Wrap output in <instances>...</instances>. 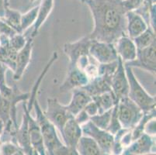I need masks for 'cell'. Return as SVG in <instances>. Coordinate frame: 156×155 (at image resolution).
<instances>
[{"mask_svg":"<svg viewBox=\"0 0 156 155\" xmlns=\"http://www.w3.org/2000/svg\"><path fill=\"white\" fill-rule=\"evenodd\" d=\"M88 5L94 22L89 34L93 41L114 44L126 34V19L121 0H79Z\"/></svg>","mask_w":156,"mask_h":155,"instance_id":"cell-1","label":"cell"},{"mask_svg":"<svg viewBox=\"0 0 156 155\" xmlns=\"http://www.w3.org/2000/svg\"><path fill=\"white\" fill-rule=\"evenodd\" d=\"M58 53H57L56 51H55L53 53V55H52L51 59L49 60V62H48V64L45 65V67L44 68L42 72H41L40 75L38 76L37 81L35 82L34 85L33 86L31 92L30 93V98L29 99H28V103H27V109L30 112L31 109H33V105H34V102L35 99H37V95L38 89H39L40 86H41V84L42 81L44 80L45 75H47V73H48V72L51 68V67L52 65H53V64L58 60Z\"/></svg>","mask_w":156,"mask_h":155,"instance_id":"cell-23","label":"cell"},{"mask_svg":"<svg viewBox=\"0 0 156 155\" xmlns=\"http://www.w3.org/2000/svg\"><path fill=\"white\" fill-rule=\"evenodd\" d=\"M0 94L9 101L11 106V119L14 126L17 130L18 123L16 119V105L19 102H27L30 98L29 92H22L16 85L10 87L6 85V83L0 84Z\"/></svg>","mask_w":156,"mask_h":155,"instance_id":"cell-10","label":"cell"},{"mask_svg":"<svg viewBox=\"0 0 156 155\" xmlns=\"http://www.w3.org/2000/svg\"><path fill=\"white\" fill-rule=\"evenodd\" d=\"M92 100L93 99L91 96L82 88L73 89L72 91V99L66 106V108L69 113L74 117L79 112L83 110L86 105Z\"/></svg>","mask_w":156,"mask_h":155,"instance_id":"cell-18","label":"cell"},{"mask_svg":"<svg viewBox=\"0 0 156 155\" xmlns=\"http://www.w3.org/2000/svg\"><path fill=\"white\" fill-rule=\"evenodd\" d=\"M137 50L148 48L155 43V32L151 28L148 27L144 32L133 39Z\"/></svg>","mask_w":156,"mask_h":155,"instance_id":"cell-27","label":"cell"},{"mask_svg":"<svg viewBox=\"0 0 156 155\" xmlns=\"http://www.w3.org/2000/svg\"><path fill=\"white\" fill-rule=\"evenodd\" d=\"M111 112L112 109L109 111H106L105 113H100V114H97L94 116H92L90 118V121L96 125L97 127L102 130H106L107 126H108L109 123H110V116H111Z\"/></svg>","mask_w":156,"mask_h":155,"instance_id":"cell-30","label":"cell"},{"mask_svg":"<svg viewBox=\"0 0 156 155\" xmlns=\"http://www.w3.org/2000/svg\"><path fill=\"white\" fill-rule=\"evenodd\" d=\"M23 109H25L28 119V126H29V134L30 144L33 149L36 150L39 155H47L46 149L44 143L43 136L40 130L37 122L30 116V112L27 107V102H22Z\"/></svg>","mask_w":156,"mask_h":155,"instance_id":"cell-12","label":"cell"},{"mask_svg":"<svg viewBox=\"0 0 156 155\" xmlns=\"http://www.w3.org/2000/svg\"><path fill=\"white\" fill-rule=\"evenodd\" d=\"M117 104L115 105L114 107L112 109L111 112V116H110V123H109L108 126L106 128V131L111 133L112 135L114 136L120 129H122V126L120 125V121H119L118 118V113H117Z\"/></svg>","mask_w":156,"mask_h":155,"instance_id":"cell-31","label":"cell"},{"mask_svg":"<svg viewBox=\"0 0 156 155\" xmlns=\"http://www.w3.org/2000/svg\"><path fill=\"white\" fill-rule=\"evenodd\" d=\"M61 134L63 139L64 144L72 147H76L79 140L83 135L82 127L80 125L78 124L74 117L70 118L66 122Z\"/></svg>","mask_w":156,"mask_h":155,"instance_id":"cell-17","label":"cell"},{"mask_svg":"<svg viewBox=\"0 0 156 155\" xmlns=\"http://www.w3.org/2000/svg\"><path fill=\"white\" fill-rule=\"evenodd\" d=\"M118 65V58L116 62L106 64H99L98 65V74L100 76L111 78L112 75L115 72Z\"/></svg>","mask_w":156,"mask_h":155,"instance_id":"cell-32","label":"cell"},{"mask_svg":"<svg viewBox=\"0 0 156 155\" xmlns=\"http://www.w3.org/2000/svg\"><path fill=\"white\" fill-rule=\"evenodd\" d=\"M53 155H79V153L76 147H69L63 143L54 150Z\"/></svg>","mask_w":156,"mask_h":155,"instance_id":"cell-36","label":"cell"},{"mask_svg":"<svg viewBox=\"0 0 156 155\" xmlns=\"http://www.w3.org/2000/svg\"><path fill=\"white\" fill-rule=\"evenodd\" d=\"M5 69L6 67L0 62V84L5 82Z\"/></svg>","mask_w":156,"mask_h":155,"instance_id":"cell-43","label":"cell"},{"mask_svg":"<svg viewBox=\"0 0 156 155\" xmlns=\"http://www.w3.org/2000/svg\"><path fill=\"white\" fill-rule=\"evenodd\" d=\"M44 113L60 133H62L66 122L73 117L68 111L66 106L60 103L56 98H48L47 99V109L44 111Z\"/></svg>","mask_w":156,"mask_h":155,"instance_id":"cell-5","label":"cell"},{"mask_svg":"<svg viewBox=\"0 0 156 155\" xmlns=\"http://www.w3.org/2000/svg\"><path fill=\"white\" fill-rule=\"evenodd\" d=\"M17 53V51L12 49L9 44L0 46V62L14 72Z\"/></svg>","mask_w":156,"mask_h":155,"instance_id":"cell-26","label":"cell"},{"mask_svg":"<svg viewBox=\"0 0 156 155\" xmlns=\"http://www.w3.org/2000/svg\"><path fill=\"white\" fill-rule=\"evenodd\" d=\"M110 155H112V154H110Z\"/></svg>","mask_w":156,"mask_h":155,"instance_id":"cell-50","label":"cell"},{"mask_svg":"<svg viewBox=\"0 0 156 155\" xmlns=\"http://www.w3.org/2000/svg\"><path fill=\"white\" fill-rule=\"evenodd\" d=\"M93 100L96 102L99 109V114L103 113L113 109L114 106L117 104L119 101L117 100L112 92H106L92 98Z\"/></svg>","mask_w":156,"mask_h":155,"instance_id":"cell-24","label":"cell"},{"mask_svg":"<svg viewBox=\"0 0 156 155\" xmlns=\"http://www.w3.org/2000/svg\"><path fill=\"white\" fill-rule=\"evenodd\" d=\"M33 108L36 113V121L37 122L40 130L43 136L44 143L49 155H53L54 150L63 144L57 134L56 128L45 116L44 111L40 106L37 99H35Z\"/></svg>","mask_w":156,"mask_h":155,"instance_id":"cell-3","label":"cell"},{"mask_svg":"<svg viewBox=\"0 0 156 155\" xmlns=\"http://www.w3.org/2000/svg\"><path fill=\"white\" fill-rule=\"evenodd\" d=\"M93 40L89 35L85 36L76 41L66 43L63 46V51L69 60V68H76L78 59L83 55H88Z\"/></svg>","mask_w":156,"mask_h":155,"instance_id":"cell-8","label":"cell"},{"mask_svg":"<svg viewBox=\"0 0 156 155\" xmlns=\"http://www.w3.org/2000/svg\"><path fill=\"white\" fill-rule=\"evenodd\" d=\"M0 121H1V120H0Z\"/></svg>","mask_w":156,"mask_h":155,"instance_id":"cell-51","label":"cell"},{"mask_svg":"<svg viewBox=\"0 0 156 155\" xmlns=\"http://www.w3.org/2000/svg\"><path fill=\"white\" fill-rule=\"evenodd\" d=\"M4 1H5V5H6L7 7L9 6V0H4Z\"/></svg>","mask_w":156,"mask_h":155,"instance_id":"cell-48","label":"cell"},{"mask_svg":"<svg viewBox=\"0 0 156 155\" xmlns=\"http://www.w3.org/2000/svg\"><path fill=\"white\" fill-rule=\"evenodd\" d=\"M54 7V0H42L41 4L38 5L37 17L34 24L32 26L33 30L31 31L30 37L34 38L37 35L40 29L42 26L49 15L51 12Z\"/></svg>","mask_w":156,"mask_h":155,"instance_id":"cell-21","label":"cell"},{"mask_svg":"<svg viewBox=\"0 0 156 155\" xmlns=\"http://www.w3.org/2000/svg\"><path fill=\"white\" fill-rule=\"evenodd\" d=\"M120 143L124 148H127L129 147V145L133 142L132 139V133H131V130H128L123 136L120 137Z\"/></svg>","mask_w":156,"mask_h":155,"instance_id":"cell-41","label":"cell"},{"mask_svg":"<svg viewBox=\"0 0 156 155\" xmlns=\"http://www.w3.org/2000/svg\"><path fill=\"white\" fill-rule=\"evenodd\" d=\"M21 15L19 11L8 6L5 7V14L2 19L17 33H23L21 29Z\"/></svg>","mask_w":156,"mask_h":155,"instance_id":"cell-25","label":"cell"},{"mask_svg":"<svg viewBox=\"0 0 156 155\" xmlns=\"http://www.w3.org/2000/svg\"><path fill=\"white\" fill-rule=\"evenodd\" d=\"M74 119L77 122L78 124H79L80 126H83V124L90 120V117L88 116V114L84 110H82L78 114H76L74 116Z\"/></svg>","mask_w":156,"mask_h":155,"instance_id":"cell-42","label":"cell"},{"mask_svg":"<svg viewBox=\"0 0 156 155\" xmlns=\"http://www.w3.org/2000/svg\"><path fill=\"white\" fill-rule=\"evenodd\" d=\"M38 5L30 9L26 13L21 15V29L23 33L27 30L30 26L34 24L37 17Z\"/></svg>","mask_w":156,"mask_h":155,"instance_id":"cell-29","label":"cell"},{"mask_svg":"<svg viewBox=\"0 0 156 155\" xmlns=\"http://www.w3.org/2000/svg\"><path fill=\"white\" fill-rule=\"evenodd\" d=\"M124 67H125V72L129 85L127 97L130 100H132L143 111V113H146L155 109V96H151L144 89V88L136 78L132 68L126 65H124Z\"/></svg>","mask_w":156,"mask_h":155,"instance_id":"cell-2","label":"cell"},{"mask_svg":"<svg viewBox=\"0 0 156 155\" xmlns=\"http://www.w3.org/2000/svg\"><path fill=\"white\" fill-rule=\"evenodd\" d=\"M155 43L148 48L137 50L136 58L132 62L124 63L130 68H137L155 75Z\"/></svg>","mask_w":156,"mask_h":155,"instance_id":"cell-9","label":"cell"},{"mask_svg":"<svg viewBox=\"0 0 156 155\" xmlns=\"http://www.w3.org/2000/svg\"><path fill=\"white\" fill-rule=\"evenodd\" d=\"M27 41V38L24 36L23 33H16L9 39V46L18 52L25 46Z\"/></svg>","mask_w":156,"mask_h":155,"instance_id":"cell-33","label":"cell"},{"mask_svg":"<svg viewBox=\"0 0 156 155\" xmlns=\"http://www.w3.org/2000/svg\"><path fill=\"white\" fill-rule=\"evenodd\" d=\"M154 147V136L143 133L138 138L134 140L125 148L123 153H132V154H143L151 153Z\"/></svg>","mask_w":156,"mask_h":155,"instance_id":"cell-19","label":"cell"},{"mask_svg":"<svg viewBox=\"0 0 156 155\" xmlns=\"http://www.w3.org/2000/svg\"><path fill=\"white\" fill-rule=\"evenodd\" d=\"M110 83H111V78L98 75L93 79H91L89 83L82 89L86 91L93 98L106 92H112Z\"/></svg>","mask_w":156,"mask_h":155,"instance_id":"cell-20","label":"cell"},{"mask_svg":"<svg viewBox=\"0 0 156 155\" xmlns=\"http://www.w3.org/2000/svg\"><path fill=\"white\" fill-rule=\"evenodd\" d=\"M98 65L99 64H94V63H90L87 65L86 68H85L83 72H85L87 77L89 79V80H91V79H93L94 78L98 76Z\"/></svg>","mask_w":156,"mask_h":155,"instance_id":"cell-38","label":"cell"},{"mask_svg":"<svg viewBox=\"0 0 156 155\" xmlns=\"http://www.w3.org/2000/svg\"><path fill=\"white\" fill-rule=\"evenodd\" d=\"M16 33H17L12 28H11L3 19H0V35L2 34V35H5L8 37L11 38Z\"/></svg>","mask_w":156,"mask_h":155,"instance_id":"cell-37","label":"cell"},{"mask_svg":"<svg viewBox=\"0 0 156 155\" xmlns=\"http://www.w3.org/2000/svg\"><path fill=\"white\" fill-rule=\"evenodd\" d=\"M144 2V0H121L122 5L126 12L136 11L142 5Z\"/></svg>","mask_w":156,"mask_h":155,"instance_id":"cell-35","label":"cell"},{"mask_svg":"<svg viewBox=\"0 0 156 155\" xmlns=\"http://www.w3.org/2000/svg\"><path fill=\"white\" fill-rule=\"evenodd\" d=\"M89 81V79L83 71L78 68H69L59 89L61 92H67L73 89H80L87 85Z\"/></svg>","mask_w":156,"mask_h":155,"instance_id":"cell-14","label":"cell"},{"mask_svg":"<svg viewBox=\"0 0 156 155\" xmlns=\"http://www.w3.org/2000/svg\"><path fill=\"white\" fill-rule=\"evenodd\" d=\"M122 155H155V152H151V153H143V154H132V153H123Z\"/></svg>","mask_w":156,"mask_h":155,"instance_id":"cell-46","label":"cell"},{"mask_svg":"<svg viewBox=\"0 0 156 155\" xmlns=\"http://www.w3.org/2000/svg\"><path fill=\"white\" fill-rule=\"evenodd\" d=\"M76 150L79 155H105L103 150L93 138L88 136L83 135L79 140Z\"/></svg>","mask_w":156,"mask_h":155,"instance_id":"cell-22","label":"cell"},{"mask_svg":"<svg viewBox=\"0 0 156 155\" xmlns=\"http://www.w3.org/2000/svg\"><path fill=\"white\" fill-rule=\"evenodd\" d=\"M89 56L98 64H106L116 62L118 58L113 44L101 41H92L89 51Z\"/></svg>","mask_w":156,"mask_h":155,"instance_id":"cell-7","label":"cell"},{"mask_svg":"<svg viewBox=\"0 0 156 155\" xmlns=\"http://www.w3.org/2000/svg\"><path fill=\"white\" fill-rule=\"evenodd\" d=\"M13 155H25V153L22 151V150H21V149H20V150L16 152Z\"/></svg>","mask_w":156,"mask_h":155,"instance_id":"cell-47","label":"cell"},{"mask_svg":"<svg viewBox=\"0 0 156 155\" xmlns=\"http://www.w3.org/2000/svg\"><path fill=\"white\" fill-rule=\"evenodd\" d=\"M4 130V124L2 121H0V139H1V136H2V133H3Z\"/></svg>","mask_w":156,"mask_h":155,"instance_id":"cell-45","label":"cell"},{"mask_svg":"<svg viewBox=\"0 0 156 155\" xmlns=\"http://www.w3.org/2000/svg\"><path fill=\"white\" fill-rule=\"evenodd\" d=\"M36 1H37V0H30V2L31 3H34V2H35Z\"/></svg>","mask_w":156,"mask_h":155,"instance_id":"cell-49","label":"cell"},{"mask_svg":"<svg viewBox=\"0 0 156 155\" xmlns=\"http://www.w3.org/2000/svg\"><path fill=\"white\" fill-rule=\"evenodd\" d=\"M20 149V148L13 142H2L0 144V155H13Z\"/></svg>","mask_w":156,"mask_h":155,"instance_id":"cell-34","label":"cell"},{"mask_svg":"<svg viewBox=\"0 0 156 155\" xmlns=\"http://www.w3.org/2000/svg\"><path fill=\"white\" fill-rule=\"evenodd\" d=\"M111 90L117 101L128 96V80L125 72L124 62L118 57L117 68L111 77Z\"/></svg>","mask_w":156,"mask_h":155,"instance_id":"cell-11","label":"cell"},{"mask_svg":"<svg viewBox=\"0 0 156 155\" xmlns=\"http://www.w3.org/2000/svg\"><path fill=\"white\" fill-rule=\"evenodd\" d=\"M126 34L134 39L149 27L144 19L135 11H128L125 13Z\"/></svg>","mask_w":156,"mask_h":155,"instance_id":"cell-16","label":"cell"},{"mask_svg":"<svg viewBox=\"0 0 156 155\" xmlns=\"http://www.w3.org/2000/svg\"><path fill=\"white\" fill-rule=\"evenodd\" d=\"M117 113L122 128L132 130L142 117L143 111L128 97H124L119 100Z\"/></svg>","mask_w":156,"mask_h":155,"instance_id":"cell-4","label":"cell"},{"mask_svg":"<svg viewBox=\"0 0 156 155\" xmlns=\"http://www.w3.org/2000/svg\"><path fill=\"white\" fill-rule=\"evenodd\" d=\"M83 134L93 138L100 146L103 153L110 154L111 147L114 141V136L107 132L102 130L93 124L90 120L81 126Z\"/></svg>","mask_w":156,"mask_h":155,"instance_id":"cell-6","label":"cell"},{"mask_svg":"<svg viewBox=\"0 0 156 155\" xmlns=\"http://www.w3.org/2000/svg\"><path fill=\"white\" fill-rule=\"evenodd\" d=\"M117 55L124 63L132 62L137 56V48L131 38L127 35L122 36L113 44Z\"/></svg>","mask_w":156,"mask_h":155,"instance_id":"cell-15","label":"cell"},{"mask_svg":"<svg viewBox=\"0 0 156 155\" xmlns=\"http://www.w3.org/2000/svg\"><path fill=\"white\" fill-rule=\"evenodd\" d=\"M34 48V38L27 37V41L25 46L18 51L16 59V68L13 72V80L20 81L22 79L24 72L30 63Z\"/></svg>","mask_w":156,"mask_h":155,"instance_id":"cell-13","label":"cell"},{"mask_svg":"<svg viewBox=\"0 0 156 155\" xmlns=\"http://www.w3.org/2000/svg\"><path fill=\"white\" fill-rule=\"evenodd\" d=\"M83 110L86 112L88 114V116L91 118L92 116H94L96 115L99 114V109H98L97 106H96V102L93 100H92L91 102H89L87 105H86V107L84 108Z\"/></svg>","mask_w":156,"mask_h":155,"instance_id":"cell-39","label":"cell"},{"mask_svg":"<svg viewBox=\"0 0 156 155\" xmlns=\"http://www.w3.org/2000/svg\"><path fill=\"white\" fill-rule=\"evenodd\" d=\"M154 117H155V109L146 112V113H143L142 117L139 120L138 123L135 125V126L131 130L133 141L144 133V126H145L146 123L149 121L150 119Z\"/></svg>","mask_w":156,"mask_h":155,"instance_id":"cell-28","label":"cell"},{"mask_svg":"<svg viewBox=\"0 0 156 155\" xmlns=\"http://www.w3.org/2000/svg\"><path fill=\"white\" fill-rule=\"evenodd\" d=\"M5 7H7L5 4L4 0H0V19L3 18L4 14H5Z\"/></svg>","mask_w":156,"mask_h":155,"instance_id":"cell-44","label":"cell"},{"mask_svg":"<svg viewBox=\"0 0 156 155\" xmlns=\"http://www.w3.org/2000/svg\"><path fill=\"white\" fill-rule=\"evenodd\" d=\"M155 117L152 118L146 123L144 126V133L149 135L151 136H155Z\"/></svg>","mask_w":156,"mask_h":155,"instance_id":"cell-40","label":"cell"}]
</instances>
